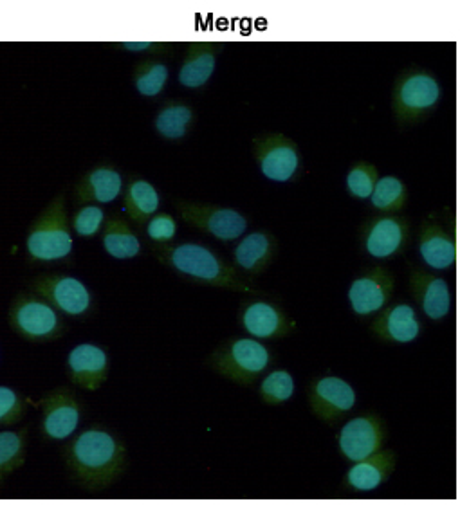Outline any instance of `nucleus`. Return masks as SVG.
Wrapping results in <instances>:
<instances>
[{"label": "nucleus", "instance_id": "f257e3e1", "mask_svg": "<svg viewBox=\"0 0 469 512\" xmlns=\"http://www.w3.org/2000/svg\"><path fill=\"white\" fill-rule=\"evenodd\" d=\"M64 464L74 484L98 493L125 473L127 449L111 431L94 426L65 446Z\"/></svg>", "mask_w": 469, "mask_h": 512}, {"label": "nucleus", "instance_id": "f03ea898", "mask_svg": "<svg viewBox=\"0 0 469 512\" xmlns=\"http://www.w3.org/2000/svg\"><path fill=\"white\" fill-rule=\"evenodd\" d=\"M152 251L159 264L174 271L175 275L181 276L190 284L228 289L251 296H264L253 282L240 275L233 264H228L224 258L203 244H152Z\"/></svg>", "mask_w": 469, "mask_h": 512}, {"label": "nucleus", "instance_id": "7ed1b4c3", "mask_svg": "<svg viewBox=\"0 0 469 512\" xmlns=\"http://www.w3.org/2000/svg\"><path fill=\"white\" fill-rule=\"evenodd\" d=\"M442 89L437 76L419 65L397 74L392 89V112L399 128H408L432 116L441 103Z\"/></svg>", "mask_w": 469, "mask_h": 512}, {"label": "nucleus", "instance_id": "20e7f679", "mask_svg": "<svg viewBox=\"0 0 469 512\" xmlns=\"http://www.w3.org/2000/svg\"><path fill=\"white\" fill-rule=\"evenodd\" d=\"M273 363V352L255 338L224 339L206 357V366L213 374L246 388L266 374Z\"/></svg>", "mask_w": 469, "mask_h": 512}, {"label": "nucleus", "instance_id": "39448f33", "mask_svg": "<svg viewBox=\"0 0 469 512\" xmlns=\"http://www.w3.org/2000/svg\"><path fill=\"white\" fill-rule=\"evenodd\" d=\"M26 249L31 262H58L73 253V237L65 211L64 193L56 195L31 224Z\"/></svg>", "mask_w": 469, "mask_h": 512}, {"label": "nucleus", "instance_id": "423d86ee", "mask_svg": "<svg viewBox=\"0 0 469 512\" xmlns=\"http://www.w3.org/2000/svg\"><path fill=\"white\" fill-rule=\"evenodd\" d=\"M8 321L13 332L33 343H46L65 334V323L60 314L33 293L22 291L13 298Z\"/></svg>", "mask_w": 469, "mask_h": 512}, {"label": "nucleus", "instance_id": "0eeeda50", "mask_svg": "<svg viewBox=\"0 0 469 512\" xmlns=\"http://www.w3.org/2000/svg\"><path fill=\"white\" fill-rule=\"evenodd\" d=\"M410 220L397 213H381L365 220L359 228V247L376 260H394L410 244Z\"/></svg>", "mask_w": 469, "mask_h": 512}, {"label": "nucleus", "instance_id": "6e6552de", "mask_svg": "<svg viewBox=\"0 0 469 512\" xmlns=\"http://www.w3.org/2000/svg\"><path fill=\"white\" fill-rule=\"evenodd\" d=\"M31 291L49 303L56 312L71 318H87L94 309L91 291L74 276L62 273L38 275L31 280Z\"/></svg>", "mask_w": 469, "mask_h": 512}, {"label": "nucleus", "instance_id": "1a4fd4ad", "mask_svg": "<svg viewBox=\"0 0 469 512\" xmlns=\"http://www.w3.org/2000/svg\"><path fill=\"white\" fill-rule=\"evenodd\" d=\"M253 157L262 175L273 183H291L302 168V152L286 134L273 132L253 139Z\"/></svg>", "mask_w": 469, "mask_h": 512}, {"label": "nucleus", "instance_id": "9d476101", "mask_svg": "<svg viewBox=\"0 0 469 512\" xmlns=\"http://www.w3.org/2000/svg\"><path fill=\"white\" fill-rule=\"evenodd\" d=\"M175 210L181 219L204 235L221 240L224 244L242 237L248 229V219L233 208L199 204V202L175 201Z\"/></svg>", "mask_w": 469, "mask_h": 512}, {"label": "nucleus", "instance_id": "9b49d317", "mask_svg": "<svg viewBox=\"0 0 469 512\" xmlns=\"http://www.w3.org/2000/svg\"><path fill=\"white\" fill-rule=\"evenodd\" d=\"M396 287V278L387 267H367L349 287V303L358 318H372L387 307Z\"/></svg>", "mask_w": 469, "mask_h": 512}, {"label": "nucleus", "instance_id": "f8f14e48", "mask_svg": "<svg viewBox=\"0 0 469 512\" xmlns=\"http://www.w3.org/2000/svg\"><path fill=\"white\" fill-rule=\"evenodd\" d=\"M237 320L255 339L286 338L296 329V321L278 303L262 300V296L240 303Z\"/></svg>", "mask_w": 469, "mask_h": 512}, {"label": "nucleus", "instance_id": "ddd939ff", "mask_svg": "<svg viewBox=\"0 0 469 512\" xmlns=\"http://www.w3.org/2000/svg\"><path fill=\"white\" fill-rule=\"evenodd\" d=\"M387 439V424L378 413H363L341 428L338 446L343 457L358 462L381 451Z\"/></svg>", "mask_w": 469, "mask_h": 512}, {"label": "nucleus", "instance_id": "4468645a", "mask_svg": "<svg viewBox=\"0 0 469 512\" xmlns=\"http://www.w3.org/2000/svg\"><path fill=\"white\" fill-rule=\"evenodd\" d=\"M40 431L47 440H65L78 430L82 419V403L71 388H56L40 401Z\"/></svg>", "mask_w": 469, "mask_h": 512}, {"label": "nucleus", "instance_id": "2eb2a0df", "mask_svg": "<svg viewBox=\"0 0 469 512\" xmlns=\"http://www.w3.org/2000/svg\"><path fill=\"white\" fill-rule=\"evenodd\" d=\"M307 399L314 417L323 422L338 421L343 415H347L358 401L354 388L345 379L334 375L314 379L309 386Z\"/></svg>", "mask_w": 469, "mask_h": 512}, {"label": "nucleus", "instance_id": "dca6fc26", "mask_svg": "<svg viewBox=\"0 0 469 512\" xmlns=\"http://www.w3.org/2000/svg\"><path fill=\"white\" fill-rule=\"evenodd\" d=\"M419 255L433 271H448L457 260L455 244V219L442 222L437 215L424 220L419 229Z\"/></svg>", "mask_w": 469, "mask_h": 512}, {"label": "nucleus", "instance_id": "f3484780", "mask_svg": "<svg viewBox=\"0 0 469 512\" xmlns=\"http://www.w3.org/2000/svg\"><path fill=\"white\" fill-rule=\"evenodd\" d=\"M408 287L415 303L428 320L441 321L450 316V284L444 278L408 264Z\"/></svg>", "mask_w": 469, "mask_h": 512}, {"label": "nucleus", "instance_id": "a211bd4d", "mask_svg": "<svg viewBox=\"0 0 469 512\" xmlns=\"http://www.w3.org/2000/svg\"><path fill=\"white\" fill-rule=\"evenodd\" d=\"M421 320L410 303H394L385 307L372 320L370 332L387 345H408L421 336Z\"/></svg>", "mask_w": 469, "mask_h": 512}, {"label": "nucleus", "instance_id": "6ab92c4d", "mask_svg": "<svg viewBox=\"0 0 469 512\" xmlns=\"http://www.w3.org/2000/svg\"><path fill=\"white\" fill-rule=\"evenodd\" d=\"M278 255V240L271 231L260 229L242 238L233 251V266L240 275L253 282V278L266 273Z\"/></svg>", "mask_w": 469, "mask_h": 512}, {"label": "nucleus", "instance_id": "aec40b11", "mask_svg": "<svg viewBox=\"0 0 469 512\" xmlns=\"http://www.w3.org/2000/svg\"><path fill=\"white\" fill-rule=\"evenodd\" d=\"M67 375L69 381L82 390H100L109 377L107 352L92 343H82L74 347L67 356Z\"/></svg>", "mask_w": 469, "mask_h": 512}, {"label": "nucleus", "instance_id": "412c9836", "mask_svg": "<svg viewBox=\"0 0 469 512\" xmlns=\"http://www.w3.org/2000/svg\"><path fill=\"white\" fill-rule=\"evenodd\" d=\"M224 49L221 42H192L186 46L183 64L177 74L179 85L190 91L203 89L206 83L212 80L217 60Z\"/></svg>", "mask_w": 469, "mask_h": 512}, {"label": "nucleus", "instance_id": "4be33fe9", "mask_svg": "<svg viewBox=\"0 0 469 512\" xmlns=\"http://www.w3.org/2000/svg\"><path fill=\"white\" fill-rule=\"evenodd\" d=\"M396 462V453L390 451V449H387V451L381 449L370 457L358 460L347 473L345 487L352 493L376 491L392 476L394 469H396Z\"/></svg>", "mask_w": 469, "mask_h": 512}, {"label": "nucleus", "instance_id": "5701e85b", "mask_svg": "<svg viewBox=\"0 0 469 512\" xmlns=\"http://www.w3.org/2000/svg\"><path fill=\"white\" fill-rule=\"evenodd\" d=\"M123 190V177L111 165H98L80 177L74 186V199L78 204H109L120 197Z\"/></svg>", "mask_w": 469, "mask_h": 512}, {"label": "nucleus", "instance_id": "b1692460", "mask_svg": "<svg viewBox=\"0 0 469 512\" xmlns=\"http://www.w3.org/2000/svg\"><path fill=\"white\" fill-rule=\"evenodd\" d=\"M194 121V109L190 105L184 101L170 100L157 112L154 128L161 138L177 143L190 134Z\"/></svg>", "mask_w": 469, "mask_h": 512}, {"label": "nucleus", "instance_id": "393cba45", "mask_svg": "<svg viewBox=\"0 0 469 512\" xmlns=\"http://www.w3.org/2000/svg\"><path fill=\"white\" fill-rule=\"evenodd\" d=\"M159 193L145 179H130L125 188V210L136 226H143L159 210Z\"/></svg>", "mask_w": 469, "mask_h": 512}, {"label": "nucleus", "instance_id": "a878e982", "mask_svg": "<svg viewBox=\"0 0 469 512\" xmlns=\"http://www.w3.org/2000/svg\"><path fill=\"white\" fill-rule=\"evenodd\" d=\"M103 247L116 260L136 258L141 251V242L129 222L121 217H111L103 226Z\"/></svg>", "mask_w": 469, "mask_h": 512}, {"label": "nucleus", "instance_id": "bb28decb", "mask_svg": "<svg viewBox=\"0 0 469 512\" xmlns=\"http://www.w3.org/2000/svg\"><path fill=\"white\" fill-rule=\"evenodd\" d=\"M168 76H170V69L163 60L145 58L134 67L132 82L143 98H157L161 92L165 91Z\"/></svg>", "mask_w": 469, "mask_h": 512}, {"label": "nucleus", "instance_id": "cd10ccee", "mask_svg": "<svg viewBox=\"0 0 469 512\" xmlns=\"http://www.w3.org/2000/svg\"><path fill=\"white\" fill-rule=\"evenodd\" d=\"M28 428L0 433V482L19 471L26 462Z\"/></svg>", "mask_w": 469, "mask_h": 512}, {"label": "nucleus", "instance_id": "c85d7f7f", "mask_svg": "<svg viewBox=\"0 0 469 512\" xmlns=\"http://www.w3.org/2000/svg\"><path fill=\"white\" fill-rule=\"evenodd\" d=\"M374 210L381 213H401L408 204L406 184L396 175H385L378 179L374 192L370 195Z\"/></svg>", "mask_w": 469, "mask_h": 512}, {"label": "nucleus", "instance_id": "c756f323", "mask_svg": "<svg viewBox=\"0 0 469 512\" xmlns=\"http://www.w3.org/2000/svg\"><path fill=\"white\" fill-rule=\"evenodd\" d=\"M258 395L260 401L267 406L287 403L295 395V379L284 368L273 370L262 379L258 386Z\"/></svg>", "mask_w": 469, "mask_h": 512}, {"label": "nucleus", "instance_id": "7c9ffc66", "mask_svg": "<svg viewBox=\"0 0 469 512\" xmlns=\"http://www.w3.org/2000/svg\"><path fill=\"white\" fill-rule=\"evenodd\" d=\"M378 168L367 161H359L347 174V190L358 201H367L374 192V186L378 183Z\"/></svg>", "mask_w": 469, "mask_h": 512}, {"label": "nucleus", "instance_id": "2f4dec72", "mask_svg": "<svg viewBox=\"0 0 469 512\" xmlns=\"http://www.w3.org/2000/svg\"><path fill=\"white\" fill-rule=\"evenodd\" d=\"M105 222V211L100 206L87 204L74 213L73 228L80 237H94L102 231Z\"/></svg>", "mask_w": 469, "mask_h": 512}, {"label": "nucleus", "instance_id": "473e14b6", "mask_svg": "<svg viewBox=\"0 0 469 512\" xmlns=\"http://www.w3.org/2000/svg\"><path fill=\"white\" fill-rule=\"evenodd\" d=\"M26 403L15 390L0 386V426H13L22 421Z\"/></svg>", "mask_w": 469, "mask_h": 512}, {"label": "nucleus", "instance_id": "72a5a7b5", "mask_svg": "<svg viewBox=\"0 0 469 512\" xmlns=\"http://www.w3.org/2000/svg\"><path fill=\"white\" fill-rule=\"evenodd\" d=\"M147 235L152 244H170L177 235V222L170 213H157L148 219Z\"/></svg>", "mask_w": 469, "mask_h": 512}, {"label": "nucleus", "instance_id": "f704fd0d", "mask_svg": "<svg viewBox=\"0 0 469 512\" xmlns=\"http://www.w3.org/2000/svg\"><path fill=\"white\" fill-rule=\"evenodd\" d=\"M120 47L125 51H130L134 55H147L148 58H165V56L174 55L175 44L174 42H121Z\"/></svg>", "mask_w": 469, "mask_h": 512}]
</instances>
